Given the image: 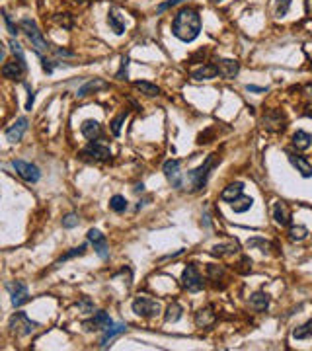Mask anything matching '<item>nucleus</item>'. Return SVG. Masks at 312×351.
<instances>
[{
	"label": "nucleus",
	"instance_id": "c756f323",
	"mask_svg": "<svg viewBox=\"0 0 312 351\" xmlns=\"http://www.w3.org/2000/svg\"><path fill=\"white\" fill-rule=\"evenodd\" d=\"M254 205V199L252 197H246V195H240L238 199H234L230 207H232L234 213H246V211H250Z\"/></svg>",
	"mask_w": 312,
	"mask_h": 351
},
{
	"label": "nucleus",
	"instance_id": "ddd939ff",
	"mask_svg": "<svg viewBox=\"0 0 312 351\" xmlns=\"http://www.w3.org/2000/svg\"><path fill=\"white\" fill-rule=\"evenodd\" d=\"M215 65L219 68V76L223 78H234L238 72H240V63L234 61V59H217Z\"/></svg>",
	"mask_w": 312,
	"mask_h": 351
},
{
	"label": "nucleus",
	"instance_id": "de8ad7c7",
	"mask_svg": "<svg viewBox=\"0 0 312 351\" xmlns=\"http://www.w3.org/2000/svg\"><path fill=\"white\" fill-rule=\"evenodd\" d=\"M248 92H256V94H263V92H267V88H260V86H254V84H248L246 86Z\"/></svg>",
	"mask_w": 312,
	"mask_h": 351
},
{
	"label": "nucleus",
	"instance_id": "a878e982",
	"mask_svg": "<svg viewBox=\"0 0 312 351\" xmlns=\"http://www.w3.org/2000/svg\"><path fill=\"white\" fill-rule=\"evenodd\" d=\"M292 146H295L297 150H306V148H310L312 135L310 133H306V131H297V133L292 135Z\"/></svg>",
	"mask_w": 312,
	"mask_h": 351
},
{
	"label": "nucleus",
	"instance_id": "5fc2aeb1",
	"mask_svg": "<svg viewBox=\"0 0 312 351\" xmlns=\"http://www.w3.org/2000/svg\"><path fill=\"white\" fill-rule=\"evenodd\" d=\"M74 2H88V0H74Z\"/></svg>",
	"mask_w": 312,
	"mask_h": 351
},
{
	"label": "nucleus",
	"instance_id": "ea45409f",
	"mask_svg": "<svg viewBox=\"0 0 312 351\" xmlns=\"http://www.w3.org/2000/svg\"><path fill=\"white\" fill-rule=\"evenodd\" d=\"M246 246H248V248H256V246H260V248H262L263 252L271 248V244L265 242L263 238H252V240H248V242H246Z\"/></svg>",
	"mask_w": 312,
	"mask_h": 351
},
{
	"label": "nucleus",
	"instance_id": "a18cd8bd",
	"mask_svg": "<svg viewBox=\"0 0 312 351\" xmlns=\"http://www.w3.org/2000/svg\"><path fill=\"white\" fill-rule=\"evenodd\" d=\"M26 90H28V102H26V109H31V106H33V90H31V86L29 84H26Z\"/></svg>",
	"mask_w": 312,
	"mask_h": 351
},
{
	"label": "nucleus",
	"instance_id": "3c124183",
	"mask_svg": "<svg viewBox=\"0 0 312 351\" xmlns=\"http://www.w3.org/2000/svg\"><path fill=\"white\" fill-rule=\"evenodd\" d=\"M304 92H306V94L312 98V84H306V86H304Z\"/></svg>",
	"mask_w": 312,
	"mask_h": 351
},
{
	"label": "nucleus",
	"instance_id": "20e7f679",
	"mask_svg": "<svg viewBox=\"0 0 312 351\" xmlns=\"http://www.w3.org/2000/svg\"><path fill=\"white\" fill-rule=\"evenodd\" d=\"M182 285L189 292H199L203 289V279H201V273L195 263H187V267L182 273Z\"/></svg>",
	"mask_w": 312,
	"mask_h": 351
},
{
	"label": "nucleus",
	"instance_id": "4be33fe9",
	"mask_svg": "<svg viewBox=\"0 0 312 351\" xmlns=\"http://www.w3.org/2000/svg\"><path fill=\"white\" fill-rule=\"evenodd\" d=\"M244 191V184L242 182H236V184L226 185L223 191H221V199L226 201V203H232L234 199H238Z\"/></svg>",
	"mask_w": 312,
	"mask_h": 351
},
{
	"label": "nucleus",
	"instance_id": "8fccbe9b",
	"mask_svg": "<svg viewBox=\"0 0 312 351\" xmlns=\"http://www.w3.org/2000/svg\"><path fill=\"white\" fill-rule=\"evenodd\" d=\"M306 14L312 16V0H306Z\"/></svg>",
	"mask_w": 312,
	"mask_h": 351
},
{
	"label": "nucleus",
	"instance_id": "a211bd4d",
	"mask_svg": "<svg viewBox=\"0 0 312 351\" xmlns=\"http://www.w3.org/2000/svg\"><path fill=\"white\" fill-rule=\"evenodd\" d=\"M80 133L86 136L88 141H96L102 136V127L96 119H86L82 125H80Z\"/></svg>",
	"mask_w": 312,
	"mask_h": 351
},
{
	"label": "nucleus",
	"instance_id": "b1692460",
	"mask_svg": "<svg viewBox=\"0 0 312 351\" xmlns=\"http://www.w3.org/2000/svg\"><path fill=\"white\" fill-rule=\"evenodd\" d=\"M107 24H109V28L113 29L115 35H123L125 33V22L121 20V16L117 14L115 8H109V12H107Z\"/></svg>",
	"mask_w": 312,
	"mask_h": 351
},
{
	"label": "nucleus",
	"instance_id": "37998d69",
	"mask_svg": "<svg viewBox=\"0 0 312 351\" xmlns=\"http://www.w3.org/2000/svg\"><path fill=\"white\" fill-rule=\"evenodd\" d=\"M76 224H78V217L74 213L67 215V217L63 219V226H65V228H74Z\"/></svg>",
	"mask_w": 312,
	"mask_h": 351
},
{
	"label": "nucleus",
	"instance_id": "2eb2a0df",
	"mask_svg": "<svg viewBox=\"0 0 312 351\" xmlns=\"http://www.w3.org/2000/svg\"><path fill=\"white\" fill-rule=\"evenodd\" d=\"M26 70H28V65H26V63H22V61H18V59H14V61H10V63H4V67H2V74H4V78L16 80V78L22 76Z\"/></svg>",
	"mask_w": 312,
	"mask_h": 351
},
{
	"label": "nucleus",
	"instance_id": "423d86ee",
	"mask_svg": "<svg viewBox=\"0 0 312 351\" xmlns=\"http://www.w3.org/2000/svg\"><path fill=\"white\" fill-rule=\"evenodd\" d=\"M80 154H82V158H90V160H94V162H107V160L111 158V150H109V146L104 145V143L92 141Z\"/></svg>",
	"mask_w": 312,
	"mask_h": 351
},
{
	"label": "nucleus",
	"instance_id": "a19ab883",
	"mask_svg": "<svg viewBox=\"0 0 312 351\" xmlns=\"http://www.w3.org/2000/svg\"><path fill=\"white\" fill-rule=\"evenodd\" d=\"M289 8H291V0H277V16L279 18L287 16Z\"/></svg>",
	"mask_w": 312,
	"mask_h": 351
},
{
	"label": "nucleus",
	"instance_id": "6e6552de",
	"mask_svg": "<svg viewBox=\"0 0 312 351\" xmlns=\"http://www.w3.org/2000/svg\"><path fill=\"white\" fill-rule=\"evenodd\" d=\"M6 291L10 292V301L12 304L18 308L22 306L24 302L29 301V291H28V285L22 281H10L6 283Z\"/></svg>",
	"mask_w": 312,
	"mask_h": 351
},
{
	"label": "nucleus",
	"instance_id": "9b49d317",
	"mask_svg": "<svg viewBox=\"0 0 312 351\" xmlns=\"http://www.w3.org/2000/svg\"><path fill=\"white\" fill-rule=\"evenodd\" d=\"M164 176L166 180L170 182L172 187L180 189L184 185V178H182V172H180V160H168L164 164Z\"/></svg>",
	"mask_w": 312,
	"mask_h": 351
},
{
	"label": "nucleus",
	"instance_id": "6ab92c4d",
	"mask_svg": "<svg viewBox=\"0 0 312 351\" xmlns=\"http://www.w3.org/2000/svg\"><path fill=\"white\" fill-rule=\"evenodd\" d=\"M273 219H275V223L281 224V226H287V224L291 223V211H289L287 203L277 201V203L273 205Z\"/></svg>",
	"mask_w": 312,
	"mask_h": 351
},
{
	"label": "nucleus",
	"instance_id": "2f4dec72",
	"mask_svg": "<svg viewBox=\"0 0 312 351\" xmlns=\"http://www.w3.org/2000/svg\"><path fill=\"white\" fill-rule=\"evenodd\" d=\"M308 236V228L306 226H302V224H292L291 228H289V238L291 240H297V242H301Z\"/></svg>",
	"mask_w": 312,
	"mask_h": 351
},
{
	"label": "nucleus",
	"instance_id": "6e6d98bb",
	"mask_svg": "<svg viewBox=\"0 0 312 351\" xmlns=\"http://www.w3.org/2000/svg\"><path fill=\"white\" fill-rule=\"evenodd\" d=\"M213 2H215V4H219V2H221V0H213Z\"/></svg>",
	"mask_w": 312,
	"mask_h": 351
},
{
	"label": "nucleus",
	"instance_id": "4c0bfd02",
	"mask_svg": "<svg viewBox=\"0 0 312 351\" xmlns=\"http://www.w3.org/2000/svg\"><path fill=\"white\" fill-rule=\"evenodd\" d=\"M2 16H4V24H6V28H8V31H10V35L14 37V35H18L20 33V28L12 22V18H10L8 14H6V10H2Z\"/></svg>",
	"mask_w": 312,
	"mask_h": 351
},
{
	"label": "nucleus",
	"instance_id": "e433bc0d",
	"mask_svg": "<svg viewBox=\"0 0 312 351\" xmlns=\"http://www.w3.org/2000/svg\"><path fill=\"white\" fill-rule=\"evenodd\" d=\"M10 49H12V53H14V57L18 59V61H22V63H26V57H24V51H22V45H20L16 39H10L8 41Z\"/></svg>",
	"mask_w": 312,
	"mask_h": 351
},
{
	"label": "nucleus",
	"instance_id": "473e14b6",
	"mask_svg": "<svg viewBox=\"0 0 312 351\" xmlns=\"http://www.w3.org/2000/svg\"><path fill=\"white\" fill-rule=\"evenodd\" d=\"M292 338H295V340H306V338H312V320H308L306 324L299 326L297 330L292 332Z\"/></svg>",
	"mask_w": 312,
	"mask_h": 351
},
{
	"label": "nucleus",
	"instance_id": "cd10ccee",
	"mask_svg": "<svg viewBox=\"0 0 312 351\" xmlns=\"http://www.w3.org/2000/svg\"><path fill=\"white\" fill-rule=\"evenodd\" d=\"M195 322H197V326H201V328H207V326H211L215 322V312L211 306H205V308H199L197 314H195Z\"/></svg>",
	"mask_w": 312,
	"mask_h": 351
},
{
	"label": "nucleus",
	"instance_id": "f8f14e48",
	"mask_svg": "<svg viewBox=\"0 0 312 351\" xmlns=\"http://www.w3.org/2000/svg\"><path fill=\"white\" fill-rule=\"evenodd\" d=\"M263 127L267 131H283L287 127V119L279 109H271L263 115Z\"/></svg>",
	"mask_w": 312,
	"mask_h": 351
},
{
	"label": "nucleus",
	"instance_id": "09e8293b",
	"mask_svg": "<svg viewBox=\"0 0 312 351\" xmlns=\"http://www.w3.org/2000/svg\"><path fill=\"white\" fill-rule=\"evenodd\" d=\"M57 55H65V57H72V51H65V49H57Z\"/></svg>",
	"mask_w": 312,
	"mask_h": 351
},
{
	"label": "nucleus",
	"instance_id": "c85d7f7f",
	"mask_svg": "<svg viewBox=\"0 0 312 351\" xmlns=\"http://www.w3.org/2000/svg\"><path fill=\"white\" fill-rule=\"evenodd\" d=\"M133 86H135L141 94H145V96H148V98L160 96V92H162L156 84H150V82H146V80H136Z\"/></svg>",
	"mask_w": 312,
	"mask_h": 351
},
{
	"label": "nucleus",
	"instance_id": "5701e85b",
	"mask_svg": "<svg viewBox=\"0 0 312 351\" xmlns=\"http://www.w3.org/2000/svg\"><path fill=\"white\" fill-rule=\"evenodd\" d=\"M289 160H291V164L301 172L302 178H312V164L304 158V156L289 154Z\"/></svg>",
	"mask_w": 312,
	"mask_h": 351
},
{
	"label": "nucleus",
	"instance_id": "39448f33",
	"mask_svg": "<svg viewBox=\"0 0 312 351\" xmlns=\"http://www.w3.org/2000/svg\"><path fill=\"white\" fill-rule=\"evenodd\" d=\"M133 312L143 318H152L156 314H160V302L148 297H136L133 301Z\"/></svg>",
	"mask_w": 312,
	"mask_h": 351
},
{
	"label": "nucleus",
	"instance_id": "dca6fc26",
	"mask_svg": "<svg viewBox=\"0 0 312 351\" xmlns=\"http://www.w3.org/2000/svg\"><path fill=\"white\" fill-rule=\"evenodd\" d=\"M127 332V324L125 322H117V324H111V326H107L106 330H104V336H102V340H100V347L102 349H106L107 345H109V341L117 338L119 334H123Z\"/></svg>",
	"mask_w": 312,
	"mask_h": 351
},
{
	"label": "nucleus",
	"instance_id": "f03ea898",
	"mask_svg": "<svg viewBox=\"0 0 312 351\" xmlns=\"http://www.w3.org/2000/svg\"><path fill=\"white\" fill-rule=\"evenodd\" d=\"M20 29H22V31H24V33L28 35L29 43H31V47L35 49V53H37V55H43V53H47V51H49L47 39L43 37V33L39 31L37 24H35L33 20L24 18L22 22H20Z\"/></svg>",
	"mask_w": 312,
	"mask_h": 351
},
{
	"label": "nucleus",
	"instance_id": "603ef678",
	"mask_svg": "<svg viewBox=\"0 0 312 351\" xmlns=\"http://www.w3.org/2000/svg\"><path fill=\"white\" fill-rule=\"evenodd\" d=\"M143 189H145V185H143V184H136L135 185V191H136V193H139V191H143Z\"/></svg>",
	"mask_w": 312,
	"mask_h": 351
},
{
	"label": "nucleus",
	"instance_id": "c9c22d12",
	"mask_svg": "<svg viewBox=\"0 0 312 351\" xmlns=\"http://www.w3.org/2000/svg\"><path fill=\"white\" fill-rule=\"evenodd\" d=\"M84 252H86V244H80L78 248H72L70 252L63 254V256L59 258V262H57V263H63V262H67V260H72V258H76V256H82Z\"/></svg>",
	"mask_w": 312,
	"mask_h": 351
},
{
	"label": "nucleus",
	"instance_id": "7ed1b4c3",
	"mask_svg": "<svg viewBox=\"0 0 312 351\" xmlns=\"http://www.w3.org/2000/svg\"><path fill=\"white\" fill-rule=\"evenodd\" d=\"M217 162H219L217 154H211V156H207V160H205L199 168H195V170L189 172L187 180H189V185H191V189H193V191L203 189L205 184H207V180H209V174H211V170L217 166Z\"/></svg>",
	"mask_w": 312,
	"mask_h": 351
},
{
	"label": "nucleus",
	"instance_id": "9d476101",
	"mask_svg": "<svg viewBox=\"0 0 312 351\" xmlns=\"http://www.w3.org/2000/svg\"><path fill=\"white\" fill-rule=\"evenodd\" d=\"M86 236H88V240L94 244V250H96L98 256H100L102 260H107V258H109V248H107L106 236L100 232L98 228H90Z\"/></svg>",
	"mask_w": 312,
	"mask_h": 351
},
{
	"label": "nucleus",
	"instance_id": "72a5a7b5",
	"mask_svg": "<svg viewBox=\"0 0 312 351\" xmlns=\"http://www.w3.org/2000/svg\"><path fill=\"white\" fill-rule=\"evenodd\" d=\"M109 207H111V211H115V213H123L127 209V199L123 195H113V197L109 199Z\"/></svg>",
	"mask_w": 312,
	"mask_h": 351
},
{
	"label": "nucleus",
	"instance_id": "c03bdc74",
	"mask_svg": "<svg viewBox=\"0 0 312 351\" xmlns=\"http://www.w3.org/2000/svg\"><path fill=\"white\" fill-rule=\"evenodd\" d=\"M182 2H185V0H166V2H162L160 6H158V14L160 12H164V10H170V8H174V6H178V4H182Z\"/></svg>",
	"mask_w": 312,
	"mask_h": 351
},
{
	"label": "nucleus",
	"instance_id": "f704fd0d",
	"mask_svg": "<svg viewBox=\"0 0 312 351\" xmlns=\"http://www.w3.org/2000/svg\"><path fill=\"white\" fill-rule=\"evenodd\" d=\"M127 115H129V111H127V109H125V111H121V113H119V115H117L115 119H113V121L109 123V125H111V133H113V135H115V136H119V135H121V125L125 123Z\"/></svg>",
	"mask_w": 312,
	"mask_h": 351
},
{
	"label": "nucleus",
	"instance_id": "f257e3e1",
	"mask_svg": "<svg viewBox=\"0 0 312 351\" xmlns=\"http://www.w3.org/2000/svg\"><path fill=\"white\" fill-rule=\"evenodd\" d=\"M201 31V16L197 14V10L193 8H182L174 16L172 22V33L180 41L189 43L193 41Z\"/></svg>",
	"mask_w": 312,
	"mask_h": 351
},
{
	"label": "nucleus",
	"instance_id": "864d4df0",
	"mask_svg": "<svg viewBox=\"0 0 312 351\" xmlns=\"http://www.w3.org/2000/svg\"><path fill=\"white\" fill-rule=\"evenodd\" d=\"M304 115H306V117H312V111H304Z\"/></svg>",
	"mask_w": 312,
	"mask_h": 351
},
{
	"label": "nucleus",
	"instance_id": "58836bf2",
	"mask_svg": "<svg viewBox=\"0 0 312 351\" xmlns=\"http://www.w3.org/2000/svg\"><path fill=\"white\" fill-rule=\"evenodd\" d=\"M127 68H129V57L127 55H123L121 57V67H119V70H117V80H127Z\"/></svg>",
	"mask_w": 312,
	"mask_h": 351
},
{
	"label": "nucleus",
	"instance_id": "0eeeda50",
	"mask_svg": "<svg viewBox=\"0 0 312 351\" xmlns=\"http://www.w3.org/2000/svg\"><path fill=\"white\" fill-rule=\"evenodd\" d=\"M10 328H12L14 334H18V336H28V334H31L35 328H39V324L37 322L29 320L24 312H16V314L10 318Z\"/></svg>",
	"mask_w": 312,
	"mask_h": 351
},
{
	"label": "nucleus",
	"instance_id": "79ce46f5",
	"mask_svg": "<svg viewBox=\"0 0 312 351\" xmlns=\"http://www.w3.org/2000/svg\"><path fill=\"white\" fill-rule=\"evenodd\" d=\"M55 22H57L59 26H63V28H67V29L72 28V20H70V14H59L57 18H55Z\"/></svg>",
	"mask_w": 312,
	"mask_h": 351
},
{
	"label": "nucleus",
	"instance_id": "49530a36",
	"mask_svg": "<svg viewBox=\"0 0 312 351\" xmlns=\"http://www.w3.org/2000/svg\"><path fill=\"white\" fill-rule=\"evenodd\" d=\"M41 67H43V70H45L47 74L53 72V65H51V61H47V59H41Z\"/></svg>",
	"mask_w": 312,
	"mask_h": 351
},
{
	"label": "nucleus",
	"instance_id": "aec40b11",
	"mask_svg": "<svg viewBox=\"0 0 312 351\" xmlns=\"http://www.w3.org/2000/svg\"><path fill=\"white\" fill-rule=\"evenodd\" d=\"M104 88H107L106 80H102V78H94V80H88L86 84H82V86L78 88L76 96L78 98H86L88 94L98 92V90H104Z\"/></svg>",
	"mask_w": 312,
	"mask_h": 351
},
{
	"label": "nucleus",
	"instance_id": "4468645a",
	"mask_svg": "<svg viewBox=\"0 0 312 351\" xmlns=\"http://www.w3.org/2000/svg\"><path fill=\"white\" fill-rule=\"evenodd\" d=\"M111 324H113V320L109 318V314L104 310H100L94 314V318L86 320L82 326H84V330L86 332H92V330H106L107 326H111Z\"/></svg>",
	"mask_w": 312,
	"mask_h": 351
},
{
	"label": "nucleus",
	"instance_id": "bb28decb",
	"mask_svg": "<svg viewBox=\"0 0 312 351\" xmlns=\"http://www.w3.org/2000/svg\"><path fill=\"white\" fill-rule=\"evenodd\" d=\"M238 252V242L236 240H230V242L226 244H217L211 248V254L213 256H219V258H223V256H232V254Z\"/></svg>",
	"mask_w": 312,
	"mask_h": 351
},
{
	"label": "nucleus",
	"instance_id": "393cba45",
	"mask_svg": "<svg viewBox=\"0 0 312 351\" xmlns=\"http://www.w3.org/2000/svg\"><path fill=\"white\" fill-rule=\"evenodd\" d=\"M250 306H252L256 312L267 310V308H269V295L263 291L254 292L252 297H250Z\"/></svg>",
	"mask_w": 312,
	"mask_h": 351
},
{
	"label": "nucleus",
	"instance_id": "7c9ffc66",
	"mask_svg": "<svg viewBox=\"0 0 312 351\" xmlns=\"http://www.w3.org/2000/svg\"><path fill=\"white\" fill-rule=\"evenodd\" d=\"M182 312H184V308L178 304V302H172L168 308H166V314H164V320L170 324V322H178L180 318H182Z\"/></svg>",
	"mask_w": 312,
	"mask_h": 351
},
{
	"label": "nucleus",
	"instance_id": "f3484780",
	"mask_svg": "<svg viewBox=\"0 0 312 351\" xmlns=\"http://www.w3.org/2000/svg\"><path fill=\"white\" fill-rule=\"evenodd\" d=\"M26 131H28V119L20 117L14 125L6 129V139H8L10 143H18V141H22V136H24Z\"/></svg>",
	"mask_w": 312,
	"mask_h": 351
},
{
	"label": "nucleus",
	"instance_id": "412c9836",
	"mask_svg": "<svg viewBox=\"0 0 312 351\" xmlns=\"http://www.w3.org/2000/svg\"><path fill=\"white\" fill-rule=\"evenodd\" d=\"M219 76V68L217 65H203V67L195 68L193 72H191V78L193 80H211V78H217Z\"/></svg>",
	"mask_w": 312,
	"mask_h": 351
},
{
	"label": "nucleus",
	"instance_id": "1a4fd4ad",
	"mask_svg": "<svg viewBox=\"0 0 312 351\" xmlns=\"http://www.w3.org/2000/svg\"><path fill=\"white\" fill-rule=\"evenodd\" d=\"M12 166H14V170L18 172L20 178H24V180L29 182V184H35V182H39V178H41V172H39L37 166L29 164V162H24V160H14Z\"/></svg>",
	"mask_w": 312,
	"mask_h": 351
}]
</instances>
